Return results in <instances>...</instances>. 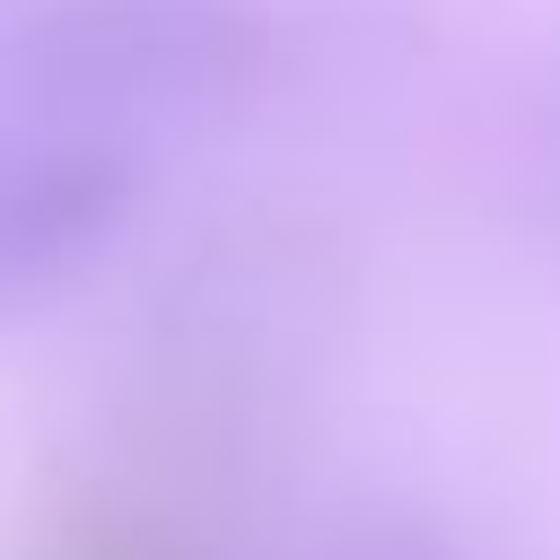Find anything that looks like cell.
<instances>
[{
  "instance_id": "1",
  "label": "cell",
  "mask_w": 560,
  "mask_h": 560,
  "mask_svg": "<svg viewBox=\"0 0 560 560\" xmlns=\"http://www.w3.org/2000/svg\"><path fill=\"white\" fill-rule=\"evenodd\" d=\"M289 70L280 0H35L9 35V79L44 114L158 131L236 114Z\"/></svg>"
},
{
  "instance_id": "2",
  "label": "cell",
  "mask_w": 560,
  "mask_h": 560,
  "mask_svg": "<svg viewBox=\"0 0 560 560\" xmlns=\"http://www.w3.org/2000/svg\"><path fill=\"white\" fill-rule=\"evenodd\" d=\"M324 254L289 228L201 236L149 306V394L201 446L236 455L271 429L324 341Z\"/></svg>"
},
{
  "instance_id": "3",
  "label": "cell",
  "mask_w": 560,
  "mask_h": 560,
  "mask_svg": "<svg viewBox=\"0 0 560 560\" xmlns=\"http://www.w3.org/2000/svg\"><path fill=\"white\" fill-rule=\"evenodd\" d=\"M149 210V140L79 114L26 105V122L0 131V324L44 315L88 271L114 262V245Z\"/></svg>"
},
{
  "instance_id": "4",
  "label": "cell",
  "mask_w": 560,
  "mask_h": 560,
  "mask_svg": "<svg viewBox=\"0 0 560 560\" xmlns=\"http://www.w3.org/2000/svg\"><path fill=\"white\" fill-rule=\"evenodd\" d=\"M26 560H228V542L175 490H88L26 542Z\"/></svg>"
},
{
  "instance_id": "5",
  "label": "cell",
  "mask_w": 560,
  "mask_h": 560,
  "mask_svg": "<svg viewBox=\"0 0 560 560\" xmlns=\"http://www.w3.org/2000/svg\"><path fill=\"white\" fill-rule=\"evenodd\" d=\"M315 560H472L446 525L429 516H402V508H376V516H350Z\"/></svg>"
}]
</instances>
